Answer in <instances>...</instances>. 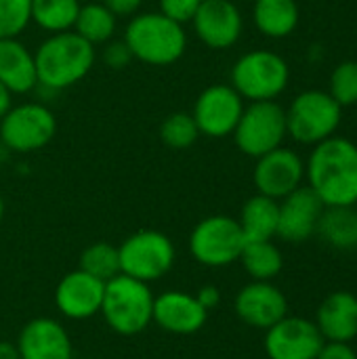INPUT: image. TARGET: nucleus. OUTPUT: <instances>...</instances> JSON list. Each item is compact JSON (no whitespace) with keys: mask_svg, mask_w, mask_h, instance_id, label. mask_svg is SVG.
Listing matches in <instances>:
<instances>
[{"mask_svg":"<svg viewBox=\"0 0 357 359\" xmlns=\"http://www.w3.org/2000/svg\"><path fill=\"white\" fill-rule=\"evenodd\" d=\"M305 179L324 206H356V143L335 135L318 143L305 164Z\"/></svg>","mask_w":357,"mask_h":359,"instance_id":"f257e3e1","label":"nucleus"},{"mask_svg":"<svg viewBox=\"0 0 357 359\" xmlns=\"http://www.w3.org/2000/svg\"><path fill=\"white\" fill-rule=\"evenodd\" d=\"M95 59V46L74 29L50 34L34 53L38 84L48 90L69 88L93 69Z\"/></svg>","mask_w":357,"mask_h":359,"instance_id":"f03ea898","label":"nucleus"},{"mask_svg":"<svg viewBox=\"0 0 357 359\" xmlns=\"http://www.w3.org/2000/svg\"><path fill=\"white\" fill-rule=\"evenodd\" d=\"M126 46L130 48L133 59L164 67L179 61L187 50L185 25L156 13H137L124 27Z\"/></svg>","mask_w":357,"mask_h":359,"instance_id":"7ed1b4c3","label":"nucleus"},{"mask_svg":"<svg viewBox=\"0 0 357 359\" xmlns=\"http://www.w3.org/2000/svg\"><path fill=\"white\" fill-rule=\"evenodd\" d=\"M101 316L120 337H135L149 328L154 318V294L149 284L124 273L105 282Z\"/></svg>","mask_w":357,"mask_h":359,"instance_id":"20e7f679","label":"nucleus"},{"mask_svg":"<svg viewBox=\"0 0 357 359\" xmlns=\"http://www.w3.org/2000/svg\"><path fill=\"white\" fill-rule=\"evenodd\" d=\"M290 82V67L274 50L244 53L231 67V86L246 101H276Z\"/></svg>","mask_w":357,"mask_h":359,"instance_id":"39448f33","label":"nucleus"},{"mask_svg":"<svg viewBox=\"0 0 357 359\" xmlns=\"http://www.w3.org/2000/svg\"><path fill=\"white\" fill-rule=\"evenodd\" d=\"M341 116L343 107L328 90H305L286 109V130L303 145H318L337 133Z\"/></svg>","mask_w":357,"mask_h":359,"instance_id":"423d86ee","label":"nucleus"},{"mask_svg":"<svg viewBox=\"0 0 357 359\" xmlns=\"http://www.w3.org/2000/svg\"><path fill=\"white\" fill-rule=\"evenodd\" d=\"M120 273L151 284L164 278L177 259L173 240L156 229H141L128 236L120 246Z\"/></svg>","mask_w":357,"mask_h":359,"instance_id":"0eeeda50","label":"nucleus"},{"mask_svg":"<svg viewBox=\"0 0 357 359\" xmlns=\"http://www.w3.org/2000/svg\"><path fill=\"white\" fill-rule=\"evenodd\" d=\"M286 109L276 101H250L234 130V141L244 156L261 158L286 139Z\"/></svg>","mask_w":357,"mask_h":359,"instance_id":"6e6552de","label":"nucleus"},{"mask_svg":"<svg viewBox=\"0 0 357 359\" xmlns=\"http://www.w3.org/2000/svg\"><path fill=\"white\" fill-rule=\"evenodd\" d=\"M246 240L238 219L213 215L202 219L189 236V252L204 267H227L242 255Z\"/></svg>","mask_w":357,"mask_h":359,"instance_id":"1a4fd4ad","label":"nucleus"},{"mask_svg":"<svg viewBox=\"0 0 357 359\" xmlns=\"http://www.w3.org/2000/svg\"><path fill=\"white\" fill-rule=\"evenodd\" d=\"M57 135L55 114L36 101L13 105L0 120V141L17 154H29L46 147Z\"/></svg>","mask_w":357,"mask_h":359,"instance_id":"9d476101","label":"nucleus"},{"mask_svg":"<svg viewBox=\"0 0 357 359\" xmlns=\"http://www.w3.org/2000/svg\"><path fill=\"white\" fill-rule=\"evenodd\" d=\"M244 107V99L231 84H210L198 95L191 116L200 135L225 139L234 135Z\"/></svg>","mask_w":357,"mask_h":359,"instance_id":"9b49d317","label":"nucleus"},{"mask_svg":"<svg viewBox=\"0 0 357 359\" xmlns=\"http://www.w3.org/2000/svg\"><path fill=\"white\" fill-rule=\"evenodd\" d=\"M303 179H305L303 158L297 151L282 145L257 158L255 172H252L257 191L278 202L288 194H292L295 189H299L303 185Z\"/></svg>","mask_w":357,"mask_h":359,"instance_id":"f8f14e48","label":"nucleus"},{"mask_svg":"<svg viewBox=\"0 0 357 359\" xmlns=\"http://www.w3.org/2000/svg\"><path fill=\"white\" fill-rule=\"evenodd\" d=\"M191 25L204 46L225 50L240 40L244 17L236 0H202Z\"/></svg>","mask_w":357,"mask_h":359,"instance_id":"ddd939ff","label":"nucleus"},{"mask_svg":"<svg viewBox=\"0 0 357 359\" xmlns=\"http://www.w3.org/2000/svg\"><path fill=\"white\" fill-rule=\"evenodd\" d=\"M324 345L316 322L305 318H282L265 330V353L269 359H316Z\"/></svg>","mask_w":357,"mask_h":359,"instance_id":"4468645a","label":"nucleus"},{"mask_svg":"<svg viewBox=\"0 0 357 359\" xmlns=\"http://www.w3.org/2000/svg\"><path fill=\"white\" fill-rule=\"evenodd\" d=\"M105 282L84 273L82 269L65 273L55 288V305L63 318L82 322L101 313Z\"/></svg>","mask_w":357,"mask_h":359,"instance_id":"2eb2a0df","label":"nucleus"},{"mask_svg":"<svg viewBox=\"0 0 357 359\" xmlns=\"http://www.w3.org/2000/svg\"><path fill=\"white\" fill-rule=\"evenodd\" d=\"M324 208L326 206L316 196V191L309 185H301L299 189L280 200L278 236L290 244H301L309 240L318 229Z\"/></svg>","mask_w":357,"mask_h":359,"instance_id":"dca6fc26","label":"nucleus"},{"mask_svg":"<svg viewBox=\"0 0 357 359\" xmlns=\"http://www.w3.org/2000/svg\"><path fill=\"white\" fill-rule=\"evenodd\" d=\"M236 316L250 328L267 330L288 316V301L284 292L271 282L252 280L236 297Z\"/></svg>","mask_w":357,"mask_h":359,"instance_id":"f3484780","label":"nucleus"},{"mask_svg":"<svg viewBox=\"0 0 357 359\" xmlns=\"http://www.w3.org/2000/svg\"><path fill=\"white\" fill-rule=\"evenodd\" d=\"M208 320V311L198 303L196 294L181 290H166L154 297V318L164 332L177 337H189L204 328Z\"/></svg>","mask_w":357,"mask_h":359,"instance_id":"a211bd4d","label":"nucleus"},{"mask_svg":"<svg viewBox=\"0 0 357 359\" xmlns=\"http://www.w3.org/2000/svg\"><path fill=\"white\" fill-rule=\"evenodd\" d=\"M15 345L21 359H74L67 330L50 318L29 320L21 328Z\"/></svg>","mask_w":357,"mask_h":359,"instance_id":"6ab92c4d","label":"nucleus"},{"mask_svg":"<svg viewBox=\"0 0 357 359\" xmlns=\"http://www.w3.org/2000/svg\"><path fill=\"white\" fill-rule=\"evenodd\" d=\"M316 326L324 341L351 343L357 337V297L353 292L339 290L328 294L316 318Z\"/></svg>","mask_w":357,"mask_h":359,"instance_id":"aec40b11","label":"nucleus"},{"mask_svg":"<svg viewBox=\"0 0 357 359\" xmlns=\"http://www.w3.org/2000/svg\"><path fill=\"white\" fill-rule=\"evenodd\" d=\"M0 82L13 95H25L38 86L34 50L19 38L0 40Z\"/></svg>","mask_w":357,"mask_h":359,"instance_id":"412c9836","label":"nucleus"},{"mask_svg":"<svg viewBox=\"0 0 357 359\" xmlns=\"http://www.w3.org/2000/svg\"><path fill=\"white\" fill-rule=\"evenodd\" d=\"M280 202L267 196H252L244 202L240 212V229L246 242H265L278 236Z\"/></svg>","mask_w":357,"mask_h":359,"instance_id":"4be33fe9","label":"nucleus"},{"mask_svg":"<svg viewBox=\"0 0 357 359\" xmlns=\"http://www.w3.org/2000/svg\"><path fill=\"white\" fill-rule=\"evenodd\" d=\"M297 0H255L252 19L257 29L267 38H286L299 25Z\"/></svg>","mask_w":357,"mask_h":359,"instance_id":"5701e85b","label":"nucleus"},{"mask_svg":"<svg viewBox=\"0 0 357 359\" xmlns=\"http://www.w3.org/2000/svg\"><path fill=\"white\" fill-rule=\"evenodd\" d=\"M316 233L335 250H357V210L353 206H326Z\"/></svg>","mask_w":357,"mask_h":359,"instance_id":"b1692460","label":"nucleus"},{"mask_svg":"<svg viewBox=\"0 0 357 359\" xmlns=\"http://www.w3.org/2000/svg\"><path fill=\"white\" fill-rule=\"evenodd\" d=\"M118 29V17L103 2L82 4L74 23V32L93 46L114 40Z\"/></svg>","mask_w":357,"mask_h":359,"instance_id":"393cba45","label":"nucleus"},{"mask_svg":"<svg viewBox=\"0 0 357 359\" xmlns=\"http://www.w3.org/2000/svg\"><path fill=\"white\" fill-rule=\"evenodd\" d=\"M244 271L257 282H271L284 267V257L280 248L271 242H246L238 259Z\"/></svg>","mask_w":357,"mask_h":359,"instance_id":"a878e982","label":"nucleus"},{"mask_svg":"<svg viewBox=\"0 0 357 359\" xmlns=\"http://www.w3.org/2000/svg\"><path fill=\"white\" fill-rule=\"evenodd\" d=\"M80 6V0H32L29 15L40 29L61 34L74 29Z\"/></svg>","mask_w":357,"mask_h":359,"instance_id":"bb28decb","label":"nucleus"},{"mask_svg":"<svg viewBox=\"0 0 357 359\" xmlns=\"http://www.w3.org/2000/svg\"><path fill=\"white\" fill-rule=\"evenodd\" d=\"M78 269H82L84 273H88L101 282L114 280L116 276H120L118 246H114L109 242H93L90 246H86L80 252Z\"/></svg>","mask_w":357,"mask_h":359,"instance_id":"cd10ccee","label":"nucleus"},{"mask_svg":"<svg viewBox=\"0 0 357 359\" xmlns=\"http://www.w3.org/2000/svg\"><path fill=\"white\" fill-rule=\"evenodd\" d=\"M200 137L196 120L187 111L168 114L160 124V141L170 149H187Z\"/></svg>","mask_w":357,"mask_h":359,"instance_id":"c85d7f7f","label":"nucleus"},{"mask_svg":"<svg viewBox=\"0 0 357 359\" xmlns=\"http://www.w3.org/2000/svg\"><path fill=\"white\" fill-rule=\"evenodd\" d=\"M332 99L341 107H349L357 103V61H343L335 67L330 76Z\"/></svg>","mask_w":357,"mask_h":359,"instance_id":"c756f323","label":"nucleus"},{"mask_svg":"<svg viewBox=\"0 0 357 359\" xmlns=\"http://www.w3.org/2000/svg\"><path fill=\"white\" fill-rule=\"evenodd\" d=\"M32 0H0V40L19 38V34L32 23Z\"/></svg>","mask_w":357,"mask_h":359,"instance_id":"7c9ffc66","label":"nucleus"},{"mask_svg":"<svg viewBox=\"0 0 357 359\" xmlns=\"http://www.w3.org/2000/svg\"><path fill=\"white\" fill-rule=\"evenodd\" d=\"M202 0H160V13L181 25L191 23Z\"/></svg>","mask_w":357,"mask_h":359,"instance_id":"2f4dec72","label":"nucleus"},{"mask_svg":"<svg viewBox=\"0 0 357 359\" xmlns=\"http://www.w3.org/2000/svg\"><path fill=\"white\" fill-rule=\"evenodd\" d=\"M103 61L112 69H122L133 61V55H130V48L126 46L124 40H109V42H105Z\"/></svg>","mask_w":357,"mask_h":359,"instance_id":"473e14b6","label":"nucleus"},{"mask_svg":"<svg viewBox=\"0 0 357 359\" xmlns=\"http://www.w3.org/2000/svg\"><path fill=\"white\" fill-rule=\"evenodd\" d=\"M316 359H357V353L349 343L324 341V345H322Z\"/></svg>","mask_w":357,"mask_h":359,"instance_id":"72a5a7b5","label":"nucleus"},{"mask_svg":"<svg viewBox=\"0 0 357 359\" xmlns=\"http://www.w3.org/2000/svg\"><path fill=\"white\" fill-rule=\"evenodd\" d=\"M118 19L120 17H133L139 13V8L143 6V0H101Z\"/></svg>","mask_w":357,"mask_h":359,"instance_id":"f704fd0d","label":"nucleus"},{"mask_svg":"<svg viewBox=\"0 0 357 359\" xmlns=\"http://www.w3.org/2000/svg\"><path fill=\"white\" fill-rule=\"evenodd\" d=\"M196 299H198V303H200L206 311H213V309L221 303V290H219L217 286H213V284H206V286H202V288L196 292Z\"/></svg>","mask_w":357,"mask_h":359,"instance_id":"c9c22d12","label":"nucleus"},{"mask_svg":"<svg viewBox=\"0 0 357 359\" xmlns=\"http://www.w3.org/2000/svg\"><path fill=\"white\" fill-rule=\"evenodd\" d=\"M13 107V93L0 82V120L6 116V111Z\"/></svg>","mask_w":357,"mask_h":359,"instance_id":"e433bc0d","label":"nucleus"},{"mask_svg":"<svg viewBox=\"0 0 357 359\" xmlns=\"http://www.w3.org/2000/svg\"><path fill=\"white\" fill-rule=\"evenodd\" d=\"M0 359H21L17 345L8 341H0Z\"/></svg>","mask_w":357,"mask_h":359,"instance_id":"4c0bfd02","label":"nucleus"},{"mask_svg":"<svg viewBox=\"0 0 357 359\" xmlns=\"http://www.w3.org/2000/svg\"><path fill=\"white\" fill-rule=\"evenodd\" d=\"M4 221V200H2V194H0V225Z\"/></svg>","mask_w":357,"mask_h":359,"instance_id":"58836bf2","label":"nucleus"},{"mask_svg":"<svg viewBox=\"0 0 357 359\" xmlns=\"http://www.w3.org/2000/svg\"><path fill=\"white\" fill-rule=\"evenodd\" d=\"M82 359H86V358H82Z\"/></svg>","mask_w":357,"mask_h":359,"instance_id":"ea45409f","label":"nucleus"}]
</instances>
